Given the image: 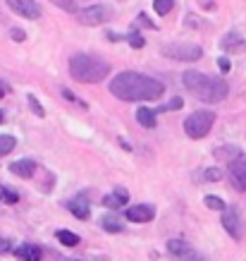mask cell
Here are the masks:
<instances>
[{"label":"cell","instance_id":"cell-1","mask_svg":"<svg viewBox=\"0 0 246 261\" xmlns=\"http://www.w3.org/2000/svg\"><path fill=\"white\" fill-rule=\"evenodd\" d=\"M108 89L119 101H158L165 91V84L153 80V77H146L141 72L127 70L115 74Z\"/></svg>","mask_w":246,"mask_h":261},{"label":"cell","instance_id":"cell-2","mask_svg":"<svg viewBox=\"0 0 246 261\" xmlns=\"http://www.w3.org/2000/svg\"><path fill=\"white\" fill-rule=\"evenodd\" d=\"M182 84L189 94H194L203 103H220V101L227 98V94H230L227 82L208 77V74H203V72H199V70H187L184 72Z\"/></svg>","mask_w":246,"mask_h":261},{"label":"cell","instance_id":"cell-3","mask_svg":"<svg viewBox=\"0 0 246 261\" xmlns=\"http://www.w3.org/2000/svg\"><path fill=\"white\" fill-rule=\"evenodd\" d=\"M70 74L72 80L77 82L96 84V82H103L110 74V65L101 58L88 56V53H77V56L70 58Z\"/></svg>","mask_w":246,"mask_h":261},{"label":"cell","instance_id":"cell-4","mask_svg":"<svg viewBox=\"0 0 246 261\" xmlns=\"http://www.w3.org/2000/svg\"><path fill=\"white\" fill-rule=\"evenodd\" d=\"M215 122V113L210 111H194L189 118L184 120V132L191 139H203L210 132V127Z\"/></svg>","mask_w":246,"mask_h":261},{"label":"cell","instance_id":"cell-5","mask_svg":"<svg viewBox=\"0 0 246 261\" xmlns=\"http://www.w3.org/2000/svg\"><path fill=\"white\" fill-rule=\"evenodd\" d=\"M160 53L170 60H182V63H194L203 56L201 46H196V43H165L160 48Z\"/></svg>","mask_w":246,"mask_h":261},{"label":"cell","instance_id":"cell-6","mask_svg":"<svg viewBox=\"0 0 246 261\" xmlns=\"http://www.w3.org/2000/svg\"><path fill=\"white\" fill-rule=\"evenodd\" d=\"M112 17V10L108 5H88V8H81L77 12V19H79L84 27H96V24H105Z\"/></svg>","mask_w":246,"mask_h":261},{"label":"cell","instance_id":"cell-7","mask_svg":"<svg viewBox=\"0 0 246 261\" xmlns=\"http://www.w3.org/2000/svg\"><path fill=\"white\" fill-rule=\"evenodd\" d=\"M167 252L172 254L177 261H206L194 247H189L187 242H182V240H170V242H167Z\"/></svg>","mask_w":246,"mask_h":261},{"label":"cell","instance_id":"cell-8","mask_svg":"<svg viewBox=\"0 0 246 261\" xmlns=\"http://www.w3.org/2000/svg\"><path fill=\"white\" fill-rule=\"evenodd\" d=\"M5 3L15 15H22L24 19H39L41 17V5L36 0H5Z\"/></svg>","mask_w":246,"mask_h":261},{"label":"cell","instance_id":"cell-9","mask_svg":"<svg viewBox=\"0 0 246 261\" xmlns=\"http://www.w3.org/2000/svg\"><path fill=\"white\" fill-rule=\"evenodd\" d=\"M230 180L239 192H246V156H239L230 163Z\"/></svg>","mask_w":246,"mask_h":261},{"label":"cell","instance_id":"cell-10","mask_svg":"<svg viewBox=\"0 0 246 261\" xmlns=\"http://www.w3.org/2000/svg\"><path fill=\"white\" fill-rule=\"evenodd\" d=\"M223 228L230 232L234 240L241 238V216H239V211L232 206V208H225V214H223Z\"/></svg>","mask_w":246,"mask_h":261},{"label":"cell","instance_id":"cell-11","mask_svg":"<svg viewBox=\"0 0 246 261\" xmlns=\"http://www.w3.org/2000/svg\"><path fill=\"white\" fill-rule=\"evenodd\" d=\"M125 216H127V221H132V223H148V221H153L156 208H153L151 204H139V206H132Z\"/></svg>","mask_w":246,"mask_h":261},{"label":"cell","instance_id":"cell-12","mask_svg":"<svg viewBox=\"0 0 246 261\" xmlns=\"http://www.w3.org/2000/svg\"><path fill=\"white\" fill-rule=\"evenodd\" d=\"M220 46H223V50H227V53H241V50H244V39H241L237 32H230L223 36Z\"/></svg>","mask_w":246,"mask_h":261},{"label":"cell","instance_id":"cell-13","mask_svg":"<svg viewBox=\"0 0 246 261\" xmlns=\"http://www.w3.org/2000/svg\"><path fill=\"white\" fill-rule=\"evenodd\" d=\"M10 170H12L17 177H34V173H36V163L29 161V159L15 161V163H10Z\"/></svg>","mask_w":246,"mask_h":261},{"label":"cell","instance_id":"cell-14","mask_svg":"<svg viewBox=\"0 0 246 261\" xmlns=\"http://www.w3.org/2000/svg\"><path fill=\"white\" fill-rule=\"evenodd\" d=\"M67 208H70V211H72L74 216H77V218H81V221H86L88 216H91L88 201H86V199H81V197L70 199V201H67Z\"/></svg>","mask_w":246,"mask_h":261},{"label":"cell","instance_id":"cell-15","mask_svg":"<svg viewBox=\"0 0 246 261\" xmlns=\"http://www.w3.org/2000/svg\"><path fill=\"white\" fill-rule=\"evenodd\" d=\"M127 201H129L127 190H115L112 194H108V197L103 199V204L108 206V208H122Z\"/></svg>","mask_w":246,"mask_h":261},{"label":"cell","instance_id":"cell-16","mask_svg":"<svg viewBox=\"0 0 246 261\" xmlns=\"http://www.w3.org/2000/svg\"><path fill=\"white\" fill-rule=\"evenodd\" d=\"M17 256L22 261H41L43 259V252H41V247H36V245H22L17 249Z\"/></svg>","mask_w":246,"mask_h":261},{"label":"cell","instance_id":"cell-17","mask_svg":"<svg viewBox=\"0 0 246 261\" xmlns=\"http://www.w3.org/2000/svg\"><path fill=\"white\" fill-rule=\"evenodd\" d=\"M136 122L141 127H148V129L156 127V122H158V120H156V111H151V108H139V111H136Z\"/></svg>","mask_w":246,"mask_h":261},{"label":"cell","instance_id":"cell-18","mask_svg":"<svg viewBox=\"0 0 246 261\" xmlns=\"http://www.w3.org/2000/svg\"><path fill=\"white\" fill-rule=\"evenodd\" d=\"M101 225H103V230H108V232H125V223L119 221L117 216H103V218H101Z\"/></svg>","mask_w":246,"mask_h":261},{"label":"cell","instance_id":"cell-19","mask_svg":"<svg viewBox=\"0 0 246 261\" xmlns=\"http://www.w3.org/2000/svg\"><path fill=\"white\" fill-rule=\"evenodd\" d=\"M55 238L60 240V245H65V247H77L79 245V235H74L72 230H57Z\"/></svg>","mask_w":246,"mask_h":261},{"label":"cell","instance_id":"cell-20","mask_svg":"<svg viewBox=\"0 0 246 261\" xmlns=\"http://www.w3.org/2000/svg\"><path fill=\"white\" fill-rule=\"evenodd\" d=\"M215 156H218V159L232 161V159H239V156H241V151H239L237 146H220V149H215Z\"/></svg>","mask_w":246,"mask_h":261},{"label":"cell","instance_id":"cell-21","mask_svg":"<svg viewBox=\"0 0 246 261\" xmlns=\"http://www.w3.org/2000/svg\"><path fill=\"white\" fill-rule=\"evenodd\" d=\"M55 8H60V10H65V12H72V15H77L79 12V3L77 0H50Z\"/></svg>","mask_w":246,"mask_h":261},{"label":"cell","instance_id":"cell-22","mask_svg":"<svg viewBox=\"0 0 246 261\" xmlns=\"http://www.w3.org/2000/svg\"><path fill=\"white\" fill-rule=\"evenodd\" d=\"M15 137H10V135H0V159L3 156H8L10 151L15 149Z\"/></svg>","mask_w":246,"mask_h":261},{"label":"cell","instance_id":"cell-23","mask_svg":"<svg viewBox=\"0 0 246 261\" xmlns=\"http://www.w3.org/2000/svg\"><path fill=\"white\" fill-rule=\"evenodd\" d=\"M0 201H5V204H17L19 201V194L15 190H10V187H0Z\"/></svg>","mask_w":246,"mask_h":261},{"label":"cell","instance_id":"cell-24","mask_svg":"<svg viewBox=\"0 0 246 261\" xmlns=\"http://www.w3.org/2000/svg\"><path fill=\"white\" fill-rule=\"evenodd\" d=\"M156 15H167L170 10L175 8V0H156Z\"/></svg>","mask_w":246,"mask_h":261},{"label":"cell","instance_id":"cell-25","mask_svg":"<svg viewBox=\"0 0 246 261\" xmlns=\"http://www.w3.org/2000/svg\"><path fill=\"white\" fill-rule=\"evenodd\" d=\"M182 106H184V101L179 98V96H175V98H172L170 103H165V106H160L158 113H172V111H179Z\"/></svg>","mask_w":246,"mask_h":261},{"label":"cell","instance_id":"cell-26","mask_svg":"<svg viewBox=\"0 0 246 261\" xmlns=\"http://www.w3.org/2000/svg\"><path fill=\"white\" fill-rule=\"evenodd\" d=\"M203 204H206L208 208H213V211H225V201L220 197H213V194L203 199Z\"/></svg>","mask_w":246,"mask_h":261},{"label":"cell","instance_id":"cell-27","mask_svg":"<svg viewBox=\"0 0 246 261\" xmlns=\"http://www.w3.org/2000/svg\"><path fill=\"white\" fill-rule=\"evenodd\" d=\"M26 101H29V106H32V111L36 113L39 118H43V115H46V111H43V106H41V103L36 101V96H32V94H29V98H26Z\"/></svg>","mask_w":246,"mask_h":261},{"label":"cell","instance_id":"cell-28","mask_svg":"<svg viewBox=\"0 0 246 261\" xmlns=\"http://www.w3.org/2000/svg\"><path fill=\"white\" fill-rule=\"evenodd\" d=\"M127 39H129V46H132V48H143V46H146V41H143L141 34H129Z\"/></svg>","mask_w":246,"mask_h":261},{"label":"cell","instance_id":"cell-29","mask_svg":"<svg viewBox=\"0 0 246 261\" xmlns=\"http://www.w3.org/2000/svg\"><path fill=\"white\" fill-rule=\"evenodd\" d=\"M220 177H223V173H220L218 168H208V170H206V180L208 182H218Z\"/></svg>","mask_w":246,"mask_h":261},{"label":"cell","instance_id":"cell-30","mask_svg":"<svg viewBox=\"0 0 246 261\" xmlns=\"http://www.w3.org/2000/svg\"><path fill=\"white\" fill-rule=\"evenodd\" d=\"M218 67H220V72H223V74H227V72H230V60H227V58H220V60H218Z\"/></svg>","mask_w":246,"mask_h":261},{"label":"cell","instance_id":"cell-31","mask_svg":"<svg viewBox=\"0 0 246 261\" xmlns=\"http://www.w3.org/2000/svg\"><path fill=\"white\" fill-rule=\"evenodd\" d=\"M60 94H63L65 98H67V101H72V103H79V98H77V96L72 94L70 89H60Z\"/></svg>","mask_w":246,"mask_h":261},{"label":"cell","instance_id":"cell-32","mask_svg":"<svg viewBox=\"0 0 246 261\" xmlns=\"http://www.w3.org/2000/svg\"><path fill=\"white\" fill-rule=\"evenodd\" d=\"M10 247H12V245H10V240H5V238H3V235H0V254L10 252Z\"/></svg>","mask_w":246,"mask_h":261},{"label":"cell","instance_id":"cell-33","mask_svg":"<svg viewBox=\"0 0 246 261\" xmlns=\"http://www.w3.org/2000/svg\"><path fill=\"white\" fill-rule=\"evenodd\" d=\"M139 22H141L143 27H148V29H156V24H153V22H151V19H148V17H146V15H139Z\"/></svg>","mask_w":246,"mask_h":261},{"label":"cell","instance_id":"cell-34","mask_svg":"<svg viewBox=\"0 0 246 261\" xmlns=\"http://www.w3.org/2000/svg\"><path fill=\"white\" fill-rule=\"evenodd\" d=\"M12 39H15V41H24V39H26V34H24L22 29H12Z\"/></svg>","mask_w":246,"mask_h":261},{"label":"cell","instance_id":"cell-35","mask_svg":"<svg viewBox=\"0 0 246 261\" xmlns=\"http://www.w3.org/2000/svg\"><path fill=\"white\" fill-rule=\"evenodd\" d=\"M5 96V87H3V82H0V98Z\"/></svg>","mask_w":246,"mask_h":261},{"label":"cell","instance_id":"cell-36","mask_svg":"<svg viewBox=\"0 0 246 261\" xmlns=\"http://www.w3.org/2000/svg\"><path fill=\"white\" fill-rule=\"evenodd\" d=\"M0 122H3V111H0Z\"/></svg>","mask_w":246,"mask_h":261}]
</instances>
